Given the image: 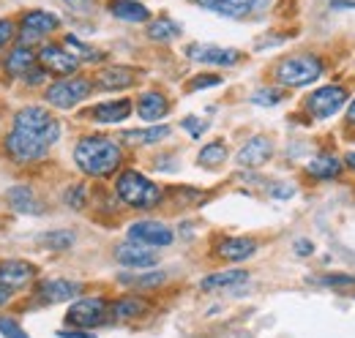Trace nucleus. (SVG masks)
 Masks as SVG:
<instances>
[{
  "mask_svg": "<svg viewBox=\"0 0 355 338\" xmlns=\"http://www.w3.org/2000/svg\"><path fill=\"white\" fill-rule=\"evenodd\" d=\"M134 80H137V77H134L132 69H126V66H112V69L98 71L96 84H98L101 90H123V87L134 84Z\"/></svg>",
  "mask_w": 355,
  "mask_h": 338,
  "instance_id": "obj_22",
  "label": "nucleus"
},
{
  "mask_svg": "<svg viewBox=\"0 0 355 338\" xmlns=\"http://www.w3.org/2000/svg\"><path fill=\"white\" fill-rule=\"evenodd\" d=\"M276 80L287 87H304L311 84L314 80H320L322 74V63L314 55H290L284 60H279L276 66Z\"/></svg>",
  "mask_w": 355,
  "mask_h": 338,
  "instance_id": "obj_4",
  "label": "nucleus"
},
{
  "mask_svg": "<svg viewBox=\"0 0 355 338\" xmlns=\"http://www.w3.org/2000/svg\"><path fill=\"white\" fill-rule=\"evenodd\" d=\"M180 126L186 128V131H189V136H194V139H197V136H202V134L208 131V123H205V121H200V118H183V123H180Z\"/></svg>",
  "mask_w": 355,
  "mask_h": 338,
  "instance_id": "obj_37",
  "label": "nucleus"
},
{
  "mask_svg": "<svg viewBox=\"0 0 355 338\" xmlns=\"http://www.w3.org/2000/svg\"><path fill=\"white\" fill-rule=\"evenodd\" d=\"M44 77H46V71H44V69H36V71L31 69V71L25 74V82H28V84H39V82H42V80H44Z\"/></svg>",
  "mask_w": 355,
  "mask_h": 338,
  "instance_id": "obj_42",
  "label": "nucleus"
},
{
  "mask_svg": "<svg viewBox=\"0 0 355 338\" xmlns=\"http://www.w3.org/2000/svg\"><path fill=\"white\" fill-rule=\"evenodd\" d=\"M0 336L3 338H31L14 319H8V317H0Z\"/></svg>",
  "mask_w": 355,
  "mask_h": 338,
  "instance_id": "obj_35",
  "label": "nucleus"
},
{
  "mask_svg": "<svg viewBox=\"0 0 355 338\" xmlns=\"http://www.w3.org/2000/svg\"><path fill=\"white\" fill-rule=\"evenodd\" d=\"M334 8H355V0H334Z\"/></svg>",
  "mask_w": 355,
  "mask_h": 338,
  "instance_id": "obj_45",
  "label": "nucleus"
},
{
  "mask_svg": "<svg viewBox=\"0 0 355 338\" xmlns=\"http://www.w3.org/2000/svg\"><path fill=\"white\" fill-rule=\"evenodd\" d=\"M107 317V303L101 297H83L74 300L69 308V322L77 328H96Z\"/></svg>",
  "mask_w": 355,
  "mask_h": 338,
  "instance_id": "obj_10",
  "label": "nucleus"
},
{
  "mask_svg": "<svg viewBox=\"0 0 355 338\" xmlns=\"http://www.w3.org/2000/svg\"><path fill=\"white\" fill-rule=\"evenodd\" d=\"M347 101V90L345 87H336V84H328V87H320L314 90L309 98H306V109H309L311 118L322 121V118H331L336 115Z\"/></svg>",
  "mask_w": 355,
  "mask_h": 338,
  "instance_id": "obj_6",
  "label": "nucleus"
},
{
  "mask_svg": "<svg viewBox=\"0 0 355 338\" xmlns=\"http://www.w3.org/2000/svg\"><path fill=\"white\" fill-rule=\"evenodd\" d=\"M115 188H118V197L129 208H137V211H150V208H156L162 202V188L153 180H148L145 175L134 172V169H126L118 177Z\"/></svg>",
  "mask_w": 355,
  "mask_h": 338,
  "instance_id": "obj_3",
  "label": "nucleus"
},
{
  "mask_svg": "<svg viewBox=\"0 0 355 338\" xmlns=\"http://www.w3.org/2000/svg\"><path fill=\"white\" fill-rule=\"evenodd\" d=\"M60 3H66L71 11H80V14H85L93 8V0H60Z\"/></svg>",
  "mask_w": 355,
  "mask_h": 338,
  "instance_id": "obj_40",
  "label": "nucleus"
},
{
  "mask_svg": "<svg viewBox=\"0 0 355 338\" xmlns=\"http://www.w3.org/2000/svg\"><path fill=\"white\" fill-rule=\"evenodd\" d=\"M39 240H42V246L52 249V251H63V249H71V243H74L77 238H74V232H69V229H58V232L42 235Z\"/></svg>",
  "mask_w": 355,
  "mask_h": 338,
  "instance_id": "obj_29",
  "label": "nucleus"
},
{
  "mask_svg": "<svg viewBox=\"0 0 355 338\" xmlns=\"http://www.w3.org/2000/svg\"><path fill=\"white\" fill-rule=\"evenodd\" d=\"M110 11L123 22H148L150 19V11L137 0H115L110 6Z\"/></svg>",
  "mask_w": 355,
  "mask_h": 338,
  "instance_id": "obj_24",
  "label": "nucleus"
},
{
  "mask_svg": "<svg viewBox=\"0 0 355 338\" xmlns=\"http://www.w3.org/2000/svg\"><path fill=\"white\" fill-rule=\"evenodd\" d=\"M36 60H39V55L31 49V46H14L11 52H8V57H6V71L8 74H14V77H25L33 66H36Z\"/></svg>",
  "mask_w": 355,
  "mask_h": 338,
  "instance_id": "obj_21",
  "label": "nucleus"
},
{
  "mask_svg": "<svg viewBox=\"0 0 355 338\" xmlns=\"http://www.w3.org/2000/svg\"><path fill=\"white\" fill-rule=\"evenodd\" d=\"M14 39H17V28H14V22L0 19V46H6V44L14 42Z\"/></svg>",
  "mask_w": 355,
  "mask_h": 338,
  "instance_id": "obj_38",
  "label": "nucleus"
},
{
  "mask_svg": "<svg viewBox=\"0 0 355 338\" xmlns=\"http://www.w3.org/2000/svg\"><path fill=\"white\" fill-rule=\"evenodd\" d=\"M306 172H309L311 177H317V180H334V177H339V172H342V161H339L336 156L322 153V156H314V159H311Z\"/></svg>",
  "mask_w": 355,
  "mask_h": 338,
  "instance_id": "obj_23",
  "label": "nucleus"
},
{
  "mask_svg": "<svg viewBox=\"0 0 355 338\" xmlns=\"http://www.w3.org/2000/svg\"><path fill=\"white\" fill-rule=\"evenodd\" d=\"M164 273H142V276H121V284H129L134 290H156L164 284Z\"/></svg>",
  "mask_w": 355,
  "mask_h": 338,
  "instance_id": "obj_27",
  "label": "nucleus"
},
{
  "mask_svg": "<svg viewBox=\"0 0 355 338\" xmlns=\"http://www.w3.org/2000/svg\"><path fill=\"white\" fill-rule=\"evenodd\" d=\"M145 311H148V303L139 300V297H121V300H115L112 308H110L112 319H118V322H129L134 317H142Z\"/></svg>",
  "mask_w": 355,
  "mask_h": 338,
  "instance_id": "obj_25",
  "label": "nucleus"
},
{
  "mask_svg": "<svg viewBox=\"0 0 355 338\" xmlns=\"http://www.w3.org/2000/svg\"><path fill=\"white\" fill-rule=\"evenodd\" d=\"M129 238L142 243V246H150V249H164L175 240L173 229L162 221H137L129 226Z\"/></svg>",
  "mask_w": 355,
  "mask_h": 338,
  "instance_id": "obj_8",
  "label": "nucleus"
},
{
  "mask_svg": "<svg viewBox=\"0 0 355 338\" xmlns=\"http://www.w3.org/2000/svg\"><path fill=\"white\" fill-rule=\"evenodd\" d=\"M224 159H227V148H224V142H211V145H205L202 150H200V167H219Z\"/></svg>",
  "mask_w": 355,
  "mask_h": 338,
  "instance_id": "obj_30",
  "label": "nucleus"
},
{
  "mask_svg": "<svg viewBox=\"0 0 355 338\" xmlns=\"http://www.w3.org/2000/svg\"><path fill=\"white\" fill-rule=\"evenodd\" d=\"M74 161L85 175L93 177H107L121 167L123 153L118 148V142L107 139V136H85L77 142L74 148Z\"/></svg>",
  "mask_w": 355,
  "mask_h": 338,
  "instance_id": "obj_1",
  "label": "nucleus"
},
{
  "mask_svg": "<svg viewBox=\"0 0 355 338\" xmlns=\"http://www.w3.org/2000/svg\"><path fill=\"white\" fill-rule=\"evenodd\" d=\"M273 156V145L268 136H252L241 150H238V164L241 167H263Z\"/></svg>",
  "mask_w": 355,
  "mask_h": 338,
  "instance_id": "obj_14",
  "label": "nucleus"
},
{
  "mask_svg": "<svg viewBox=\"0 0 355 338\" xmlns=\"http://www.w3.org/2000/svg\"><path fill=\"white\" fill-rule=\"evenodd\" d=\"M249 281L246 270H222V273H211L200 281V287L205 292H216V290H230V287H241Z\"/></svg>",
  "mask_w": 355,
  "mask_h": 338,
  "instance_id": "obj_20",
  "label": "nucleus"
},
{
  "mask_svg": "<svg viewBox=\"0 0 355 338\" xmlns=\"http://www.w3.org/2000/svg\"><path fill=\"white\" fill-rule=\"evenodd\" d=\"M6 199H8V205L17 213H25V215H39V213H44V205L36 199L33 188H28V186H14V188H8Z\"/></svg>",
  "mask_w": 355,
  "mask_h": 338,
  "instance_id": "obj_17",
  "label": "nucleus"
},
{
  "mask_svg": "<svg viewBox=\"0 0 355 338\" xmlns=\"http://www.w3.org/2000/svg\"><path fill=\"white\" fill-rule=\"evenodd\" d=\"M347 167L355 169V153H347Z\"/></svg>",
  "mask_w": 355,
  "mask_h": 338,
  "instance_id": "obj_48",
  "label": "nucleus"
},
{
  "mask_svg": "<svg viewBox=\"0 0 355 338\" xmlns=\"http://www.w3.org/2000/svg\"><path fill=\"white\" fill-rule=\"evenodd\" d=\"M170 112V104H167V98L162 96V93H142L139 96V101H137V115L145 121V123H156V121H162L164 115Z\"/></svg>",
  "mask_w": 355,
  "mask_h": 338,
  "instance_id": "obj_16",
  "label": "nucleus"
},
{
  "mask_svg": "<svg viewBox=\"0 0 355 338\" xmlns=\"http://www.w3.org/2000/svg\"><path fill=\"white\" fill-rule=\"evenodd\" d=\"M284 96L276 90V87H260L257 93H252V104H260V107H273L279 104Z\"/></svg>",
  "mask_w": 355,
  "mask_h": 338,
  "instance_id": "obj_32",
  "label": "nucleus"
},
{
  "mask_svg": "<svg viewBox=\"0 0 355 338\" xmlns=\"http://www.w3.org/2000/svg\"><path fill=\"white\" fill-rule=\"evenodd\" d=\"M77 295H80V284L69 281V278H52L39 287L42 303H66V300H74Z\"/></svg>",
  "mask_w": 355,
  "mask_h": 338,
  "instance_id": "obj_15",
  "label": "nucleus"
},
{
  "mask_svg": "<svg viewBox=\"0 0 355 338\" xmlns=\"http://www.w3.org/2000/svg\"><path fill=\"white\" fill-rule=\"evenodd\" d=\"M39 63H42V69H44L46 74H58V77H74V71L80 69V57L71 55L63 46H55V44L42 46Z\"/></svg>",
  "mask_w": 355,
  "mask_h": 338,
  "instance_id": "obj_7",
  "label": "nucleus"
},
{
  "mask_svg": "<svg viewBox=\"0 0 355 338\" xmlns=\"http://www.w3.org/2000/svg\"><path fill=\"white\" fill-rule=\"evenodd\" d=\"M347 121H350V123H355V101L350 104V109H347Z\"/></svg>",
  "mask_w": 355,
  "mask_h": 338,
  "instance_id": "obj_47",
  "label": "nucleus"
},
{
  "mask_svg": "<svg viewBox=\"0 0 355 338\" xmlns=\"http://www.w3.org/2000/svg\"><path fill=\"white\" fill-rule=\"evenodd\" d=\"M90 80L85 77H63L58 82H52L46 87V101L58 109H71L80 101H85L90 96Z\"/></svg>",
  "mask_w": 355,
  "mask_h": 338,
  "instance_id": "obj_5",
  "label": "nucleus"
},
{
  "mask_svg": "<svg viewBox=\"0 0 355 338\" xmlns=\"http://www.w3.org/2000/svg\"><path fill=\"white\" fill-rule=\"evenodd\" d=\"M66 46H71V55L77 52V57H83V60H98L101 57L96 49H88V44H83L74 36H66Z\"/></svg>",
  "mask_w": 355,
  "mask_h": 338,
  "instance_id": "obj_33",
  "label": "nucleus"
},
{
  "mask_svg": "<svg viewBox=\"0 0 355 338\" xmlns=\"http://www.w3.org/2000/svg\"><path fill=\"white\" fill-rule=\"evenodd\" d=\"M36 278V267L25 259H3L0 262V284L8 290H22Z\"/></svg>",
  "mask_w": 355,
  "mask_h": 338,
  "instance_id": "obj_11",
  "label": "nucleus"
},
{
  "mask_svg": "<svg viewBox=\"0 0 355 338\" xmlns=\"http://www.w3.org/2000/svg\"><path fill=\"white\" fill-rule=\"evenodd\" d=\"M197 3H200V6H202V8H211V11H214V8H216V3H219V0H197Z\"/></svg>",
  "mask_w": 355,
  "mask_h": 338,
  "instance_id": "obj_46",
  "label": "nucleus"
},
{
  "mask_svg": "<svg viewBox=\"0 0 355 338\" xmlns=\"http://www.w3.org/2000/svg\"><path fill=\"white\" fill-rule=\"evenodd\" d=\"M90 115H93V121H98V123H121V121H126V118L132 115V101H129V98L104 101V104L93 107Z\"/></svg>",
  "mask_w": 355,
  "mask_h": 338,
  "instance_id": "obj_18",
  "label": "nucleus"
},
{
  "mask_svg": "<svg viewBox=\"0 0 355 338\" xmlns=\"http://www.w3.org/2000/svg\"><path fill=\"white\" fill-rule=\"evenodd\" d=\"M115 259L123 265V267H153L159 262V256L153 254L150 246H142L137 240H129V243H121L115 249Z\"/></svg>",
  "mask_w": 355,
  "mask_h": 338,
  "instance_id": "obj_13",
  "label": "nucleus"
},
{
  "mask_svg": "<svg viewBox=\"0 0 355 338\" xmlns=\"http://www.w3.org/2000/svg\"><path fill=\"white\" fill-rule=\"evenodd\" d=\"M270 194H273L276 199H287V197H293V194H295V188H293V186H273V188H270Z\"/></svg>",
  "mask_w": 355,
  "mask_h": 338,
  "instance_id": "obj_41",
  "label": "nucleus"
},
{
  "mask_svg": "<svg viewBox=\"0 0 355 338\" xmlns=\"http://www.w3.org/2000/svg\"><path fill=\"white\" fill-rule=\"evenodd\" d=\"M60 139V123L52 126L49 131H33V128L14 126V131L6 136V153L17 164H33L42 161L46 150Z\"/></svg>",
  "mask_w": 355,
  "mask_h": 338,
  "instance_id": "obj_2",
  "label": "nucleus"
},
{
  "mask_svg": "<svg viewBox=\"0 0 355 338\" xmlns=\"http://www.w3.org/2000/svg\"><path fill=\"white\" fill-rule=\"evenodd\" d=\"M214 11L224 17H243L252 11V0H219Z\"/></svg>",
  "mask_w": 355,
  "mask_h": 338,
  "instance_id": "obj_31",
  "label": "nucleus"
},
{
  "mask_svg": "<svg viewBox=\"0 0 355 338\" xmlns=\"http://www.w3.org/2000/svg\"><path fill=\"white\" fill-rule=\"evenodd\" d=\"M186 57H191L194 63H205V66H235L241 60V55L235 49L227 46H211V44H194L186 49Z\"/></svg>",
  "mask_w": 355,
  "mask_h": 338,
  "instance_id": "obj_12",
  "label": "nucleus"
},
{
  "mask_svg": "<svg viewBox=\"0 0 355 338\" xmlns=\"http://www.w3.org/2000/svg\"><path fill=\"white\" fill-rule=\"evenodd\" d=\"M178 36H180V28L173 19H156L153 25H148V39H153V42H170Z\"/></svg>",
  "mask_w": 355,
  "mask_h": 338,
  "instance_id": "obj_28",
  "label": "nucleus"
},
{
  "mask_svg": "<svg viewBox=\"0 0 355 338\" xmlns=\"http://www.w3.org/2000/svg\"><path fill=\"white\" fill-rule=\"evenodd\" d=\"M66 205L74 208V211H83L85 208V186H71L66 194H63Z\"/></svg>",
  "mask_w": 355,
  "mask_h": 338,
  "instance_id": "obj_34",
  "label": "nucleus"
},
{
  "mask_svg": "<svg viewBox=\"0 0 355 338\" xmlns=\"http://www.w3.org/2000/svg\"><path fill=\"white\" fill-rule=\"evenodd\" d=\"M311 251H314V246H311L309 240H298V243H295V254H298V256H309Z\"/></svg>",
  "mask_w": 355,
  "mask_h": 338,
  "instance_id": "obj_43",
  "label": "nucleus"
},
{
  "mask_svg": "<svg viewBox=\"0 0 355 338\" xmlns=\"http://www.w3.org/2000/svg\"><path fill=\"white\" fill-rule=\"evenodd\" d=\"M216 84H222V77H216V74H200V77H194V80H189V90L191 93H197V90H202V87H216Z\"/></svg>",
  "mask_w": 355,
  "mask_h": 338,
  "instance_id": "obj_36",
  "label": "nucleus"
},
{
  "mask_svg": "<svg viewBox=\"0 0 355 338\" xmlns=\"http://www.w3.org/2000/svg\"><path fill=\"white\" fill-rule=\"evenodd\" d=\"M11 295H14V290H8V287L0 284V305H6V303L11 300Z\"/></svg>",
  "mask_w": 355,
  "mask_h": 338,
  "instance_id": "obj_44",
  "label": "nucleus"
},
{
  "mask_svg": "<svg viewBox=\"0 0 355 338\" xmlns=\"http://www.w3.org/2000/svg\"><path fill=\"white\" fill-rule=\"evenodd\" d=\"M60 25V19L49 11H31L22 17V28H19V44L28 46V44H36L39 39L49 36L55 28Z\"/></svg>",
  "mask_w": 355,
  "mask_h": 338,
  "instance_id": "obj_9",
  "label": "nucleus"
},
{
  "mask_svg": "<svg viewBox=\"0 0 355 338\" xmlns=\"http://www.w3.org/2000/svg\"><path fill=\"white\" fill-rule=\"evenodd\" d=\"M254 251H257V243L252 238H227V240L219 243V249H216V254L222 259H227V262H243V259H249Z\"/></svg>",
  "mask_w": 355,
  "mask_h": 338,
  "instance_id": "obj_19",
  "label": "nucleus"
},
{
  "mask_svg": "<svg viewBox=\"0 0 355 338\" xmlns=\"http://www.w3.org/2000/svg\"><path fill=\"white\" fill-rule=\"evenodd\" d=\"M170 136V126H150L145 131H126L123 139L132 142V145H153V142H162Z\"/></svg>",
  "mask_w": 355,
  "mask_h": 338,
  "instance_id": "obj_26",
  "label": "nucleus"
},
{
  "mask_svg": "<svg viewBox=\"0 0 355 338\" xmlns=\"http://www.w3.org/2000/svg\"><path fill=\"white\" fill-rule=\"evenodd\" d=\"M320 284L322 287H345V284H355V276H322Z\"/></svg>",
  "mask_w": 355,
  "mask_h": 338,
  "instance_id": "obj_39",
  "label": "nucleus"
}]
</instances>
